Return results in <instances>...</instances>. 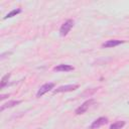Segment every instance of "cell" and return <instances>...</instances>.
Masks as SVG:
<instances>
[{"mask_svg":"<svg viewBox=\"0 0 129 129\" xmlns=\"http://www.w3.org/2000/svg\"><path fill=\"white\" fill-rule=\"evenodd\" d=\"M73 26H74V20L73 19L66 20L61 24V26L59 28V34H60V36H66L70 32V30L73 28Z\"/></svg>","mask_w":129,"mask_h":129,"instance_id":"obj_1","label":"cell"},{"mask_svg":"<svg viewBox=\"0 0 129 129\" xmlns=\"http://www.w3.org/2000/svg\"><path fill=\"white\" fill-rule=\"evenodd\" d=\"M95 103V100L94 99H89V100H87L86 102H84L81 106H79L77 109H76V111H75V113L77 114V115H81V114H84L93 104Z\"/></svg>","mask_w":129,"mask_h":129,"instance_id":"obj_2","label":"cell"},{"mask_svg":"<svg viewBox=\"0 0 129 129\" xmlns=\"http://www.w3.org/2000/svg\"><path fill=\"white\" fill-rule=\"evenodd\" d=\"M78 88H79V85H76V84L60 86L53 90V94H58V93H63V92H73V91L77 90Z\"/></svg>","mask_w":129,"mask_h":129,"instance_id":"obj_3","label":"cell"},{"mask_svg":"<svg viewBox=\"0 0 129 129\" xmlns=\"http://www.w3.org/2000/svg\"><path fill=\"white\" fill-rule=\"evenodd\" d=\"M53 88H54V84H53V83H46V84L42 85V86L38 89V91H37V93H36V97H38V98L42 97L44 94H46L47 92L51 91Z\"/></svg>","mask_w":129,"mask_h":129,"instance_id":"obj_4","label":"cell"},{"mask_svg":"<svg viewBox=\"0 0 129 129\" xmlns=\"http://www.w3.org/2000/svg\"><path fill=\"white\" fill-rule=\"evenodd\" d=\"M107 123H108V118L107 117H100V118L96 119L95 121H93V123L90 125L89 129H97V128H99V127H101V126H103Z\"/></svg>","mask_w":129,"mask_h":129,"instance_id":"obj_5","label":"cell"},{"mask_svg":"<svg viewBox=\"0 0 129 129\" xmlns=\"http://www.w3.org/2000/svg\"><path fill=\"white\" fill-rule=\"evenodd\" d=\"M74 67L71 66V64H64V63H61V64H58L56 67L53 68V71L54 72H71V71H74Z\"/></svg>","mask_w":129,"mask_h":129,"instance_id":"obj_6","label":"cell"},{"mask_svg":"<svg viewBox=\"0 0 129 129\" xmlns=\"http://www.w3.org/2000/svg\"><path fill=\"white\" fill-rule=\"evenodd\" d=\"M21 102H22L21 100H11V101H8L7 103H5V104H3V105L1 106L0 111H1V112H3L5 109H8V108H13V107L17 106L18 104H20Z\"/></svg>","mask_w":129,"mask_h":129,"instance_id":"obj_7","label":"cell"},{"mask_svg":"<svg viewBox=\"0 0 129 129\" xmlns=\"http://www.w3.org/2000/svg\"><path fill=\"white\" fill-rule=\"evenodd\" d=\"M121 43H124V40H118V39H110L105 41L102 44V47H115Z\"/></svg>","mask_w":129,"mask_h":129,"instance_id":"obj_8","label":"cell"},{"mask_svg":"<svg viewBox=\"0 0 129 129\" xmlns=\"http://www.w3.org/2000/svg\"><path fill=\"white\" fill-rule=\"evenodd\" d=\"M125 124H126L125 121H116L110 125V129H121L125 126Z\"/></svg>","mask_w":129,"mask_h":129,"instance_id":"obj_9","label":"cell"},{"mask_svg":"<svg viewBox=\"0 0 129 129\" xmlns=\"http://www.w3.org/2000/svg\"><path fill=\"white\" fill-rule=\"evenodd\" d=\"M21 12V9L20 8H16V9H13V10H11L9 13H7L6 14V16L4 17V19H7V18H11V17H13V16H16L17 14H19Z\"/></svg>","mask_w":129,"mask_h":129,"instance_id":"obj_10","label":"cell"},{"mask_svg":"<svg viewBox=\"0 0 129 129\" xmlns=\"http://www.w3.org/2000/svg\"><path fill=\"white\" fill-rule=\"evenodd\" d=\"M10 76H11L10 74H6L5 76H3V77H2L1 82H0V88H4V87L8 84V80H9Z\"/></svg>","mask_w":129,"mask_h":129,"instance_id":"obj_11","label":"cell"},{"mask_svg":"<svg viewBox=\"0 0 129 129\" xmlns=\"http://www.w3.org/2000/svg\"><path fill=\"white\" fill-rule=\"evenodd\" d=\"M128 105H129V101H128Z\"/></svg>","mask_w":129,"mask_h":129,"instance_id":"obj_12","label":"cell"}]
</instances>
